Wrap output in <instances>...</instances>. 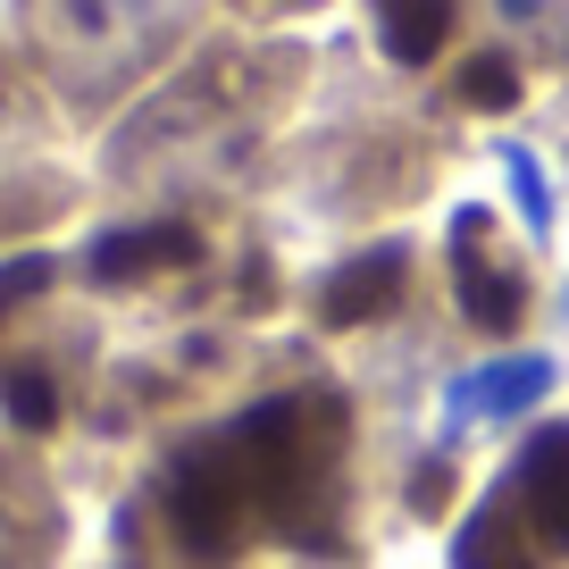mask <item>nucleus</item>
<instances>
[{
	"instance_id": "obj_1",
	"label": "nucleus",
	"mask_w": 569,
	"mask_h": 569,
	"mask_svg": "<svg viewBox=\"0 0 569 569\" xmlns=\"http://www.w3.org/2000/svg\"><path fill=\"white\" fill-rule=\"evenodd\" d=\"M336 402L277 393V402H251L243 419L177 445V461L160 469V519L193 561H227L251 536H302L310 502L336 495Z\"/></svg>"
},
{
	"instance_id": "obj_2",
	"label": "nucleus",
	"mask_w": 569,
	"mask_h": 569,
	"mask_svg": "<svg viewBox=\"0 0 569 569\" xmlns=\"http://www.w3.org/2000/svg\"><path fill=\"white\" fill-rule=\"evenodd\" d=\"M184 26V0H34V42L76 101H109Z\"/></svg>"
},
{
	"instance_id": "obj_3",
	"label": "nucleus",
	"mask_w": 569,
	"mask_h": 569,
	"mask_svg": "<svg viewBox=\"0 0 569 569\" xmlns=\"http://www.w3.org/2000/svg\"><path fill=\"white\" fill-rule=\"evenodd\" d=\"M511 511L536 536V552L569 561V427H545L511 469Z\"/></svg>"
},
{
	"instance_id": "obj_4",
	"label": "nucleus",
	"mask_w": 569,
	"mask_h": 569,
	"mask_svg": "<svg viewBox=\"0 0 569 569\" xmlns=\"http://www.w3.org/2000/svg\"><path fill=\"white\" fill-rule=\"evenodd\" d=\"M452 268H461V302L478 327H519L528 310V277L511 260H486V210H461L452 227Z\"/></svg>"
},
{
	"instance_id": "obj_5",
	"label": "nucleus",
	"mask_w": 569,
	"mask_h": 569,
	"mask_svg": "<svg viewBox=\"0 0 569 569\" xmlns=\"http://www.w3.org/2000/svg\"><path fill=\"white\" fill-rule=\"evenodd\" d=\"M59 545V511L34 469L0 461V569H42Z\"/></svg>"
},
{
	"instance_id": "obj_6",
	"label": "nucleus",
	"mask_w": 569,
	"mask_h": 569,
	"mask_svg": "<svg viewBox=\"0 0 569 569\" xmlns=\"http://www.w3.org/2000/svg\"><path fill=\"white\" fill-rule=\"evenodd\" d=\"M452 552H461V569H536V561H545L536 536L519 528L511 502H486V511L461 528V545H452Z\"/></svg>"
},
{
	"instance_id": "obj_7",
	"label": "nucleus",
	"mask_w": 569,
	"mask_h": 569,
	"mask_svg": "<svg viewBox=\"0 0 569 569\" xmlns=\"http://www.w3.org/2000/svg\"><path fill=\"white\" fill-rule=\"evenodd\" d=\"M402 293V251H369L360 268H336V284H327V319L336 327H352V319H377V310Z\"/></svg>"
},
{
	"instance_id": "obj_8",
	"label": "nucleus",
	"mask_w": 569,
	"mask_h": 569,
	"mask_svg": "<svg viewBox=\"0 0 569 569\" xmlns=\"http://www.w3.org/2000/svg\"><path fill=\"white\" fill-rule=\"evenodd\" d=\"M177 260H193V234L184 227H134V234H109V243L92 251V277L126 284V277H142V268H177Z\"/></svg>"
},
{
	"instance_id": "obj_9",
	"label": "nucleus",
	"mask_w": 569,
	"mask_h": 569,
	"mask_svg": "<svg viewBox=\"0 0 569 569\" xmlns=\"http://www.w3.org/2000/svg\"><path fill=\"white\" fill-rule=\"evenodd\" d=\"M377 34L402 68H427L445 51V0H377Z\"/></svg>"
},
{
	"instance_id": "obj_10",
	"label": "nucleus",
	"mask_w": 569,
	"mask_h": 569,
	"mask_svg": "<svg viewBox=\"0 0 569 569\" xmlns=\"http://www.w3.org/2000/svg\"><path fill=\"white\" fill-rule=\"evenodd\" d=\"M478 9L511 42H528V51H545V59H569V0H478Z\"/></svg>"
},
{
	"instance_id": "obj_11",
	"label": "nucleus",
	"mask_w": 569,
	"mask_h": 569,
	"mask_svg": "<svg viewBox=\"0 0 569 569\" xmlns=\"http://www.w3.org/2000/svg\"><path fill=\"white\" fill-rule=\"evenodd\" d=\"M545 377H552L545 360H519V369H486L478 386H461V393H452V410L486 402V410H495V419H511V410H528L536 393H545Z\"/></svg>"
},
{
	"instance_id": "obj_12",
	"label": "nucleus",
	"mask_w": 569,
	"mask_h": 569,
	"mask_svg": "<svg viewBox=\"0 0 569 569\" xmlns=\"http://www.w3.org/2000/svg\"><path fill=\"white\" fill-rule=\"evenodd\" d=\"M461 84H469V101H478V109H511V101H519V84H511V68H502V59H478Z\"/></svg>"
},
{
	"instance_id": "obj_13",
	"label": "nucleus",
	"mask_w": 569,
	"mask_h": 569,
	"mask_svg": "<svg viewBox=\"0 0 569 569\" xmlns=\"http://www.w3.org/2000/svg\"><path fill=\"white\" fill-rule=\"evenodd\" d=\"M42 277H51V260H18V268H0V319H9V310H18Z\"/></svg>"
}]
</instances>
